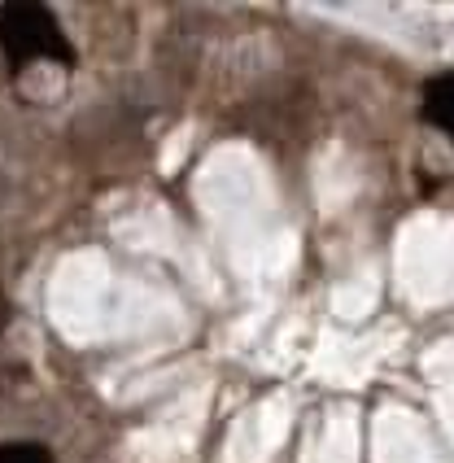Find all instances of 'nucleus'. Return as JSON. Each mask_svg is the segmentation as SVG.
Here are the masks:
<instances>
[{"mask_svg":"<svg viewBox=\"0 0 454 463\" xmlns=\"http://www.w3.org/2000/svg\"><path fill=\"white\" fill-rule=\"evenodd\" d=\"M0 463H52V455L44 450V446L14 441V446H0Z\"/></svg>","mask_w":454,"mask_h":463,"instance_id":"nucleus-3","label":"nucleus"},{"mask_svg":"<svg viewBox=\"0 0 454 463\" xmlns=\"http://www.w3.org/2000/svg\"><path fill=\"white\" fill-rule=\"evenodd\" d=\"M0 40L18 66L23 61H71V44L44 5H5L0 9Z\"/></svg>","mask_w":454,"mask_h":463,"instance_id":"nucleus-1","label":"nucleus"},{"mask_svg":"<svg viewBox=\"0 0 454 463\" xmlns=\"http://www.w3.org/2000/svg\"><path fill=\"white\" fill-rule=\"evenodd\" d=\"M429 114L454 136V79H437L429 88Z\"/></svg>","mask_w":454,"mask_h":463,"instance_id":"nucleus-2","label":"nucleus"}]
</instances>
